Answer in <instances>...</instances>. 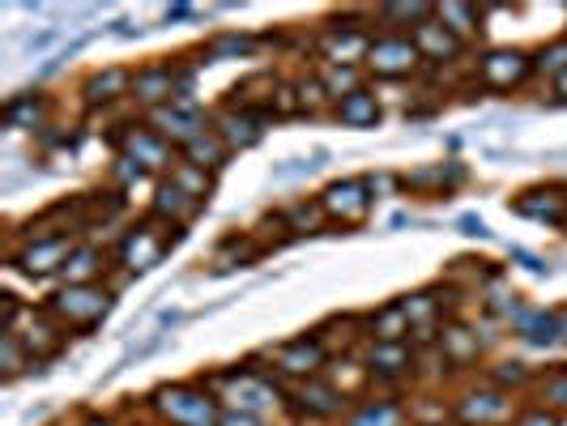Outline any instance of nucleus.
Returning <instances> with one entry per match:
<instances>
[{"label": "nucleus", "mask_w": 567, "mask_h": 426, "mask_svg": "<svg viewBox=\"0 0 567 426\" xmlns=\"http://www.w3.org/2000/svg\"><path fill=\"white\" fill-rule=\"evenodd\" d=\"M368 48H371L368 27H359L350 13L338 18L333 27L320 30V56H324V64H363Z\"/></svg>", "instance_id": "obj_13"}, {"label": "nucleus", "mask_w": 567, "mask_h": 426, "mask_svg": "<svg viewBox=\"0 0 567 426\" xmlns=\"http://www.w3.org/2000/svg\"><path fill=\"white\" fill-rule=\"evenodd\" d=\"M559 329H564V341H567V303L559 308Z\"/></svg>", "instance_id": "obj_55"}, {"label": "nucleus", "mask_w": 567, "mask_h": 426, "mask_svg": "<svg viewBox=\"0 0 567 426\" xmlns=\"http://www.w3.org/2000/svg\"><path fill=\"white\" fill-rule=\"evenodd\" d=\"M320 82H324V90H329L333 103H338L346 94L363 90V69H359V64H320Z\"/></svg>", "instance_id": "obj_36"}, {"label": "nucleus", "mask_w": 567, "mask_h": 426, "mask_svg": "<svg viewBox=\"0 0 567 426\" xmlns=\"http://www.w3.org/2000/svg\"><path fill=\"white\" fill-rule=\"evenodd\" d=\"M27 371H34L27 345L18 341V333H9V337H4V384H13V380L27 375Z\"/></svg>", "instance_id": "obj_41"}, {"label": "nucleus", "mask_w": 567, "mask_h": 426, "mask_svg": "<svg viewBox=\"0 0 567 426\" xmlns=\"http://www.w3.org/2000/svg\"><path fill=\"white\" fill-rule=\"evenodd\" d=\"M453 418L461 426H504L512 418V393L495 388V384L470 388V393L456 397Z\"/></svg>", "instance_id": "obj_12"}, {"label": "nucleus", "mask_w": 567, "mask_h": 426, "mask_svg": "<svg viewBox=\"0 0 567 426\" xmlns=\"http://www.w3.org/2000/svg\"><path fill=\"white\" fill-rule=\"evenodd\" d=\"M256 48H260V39H256V34H239V30H227V34H214V39L200 48V56H209V64H223V60L252 56Z\"/></svg>", "instance_id": "obj_33"}, {"label": "nucleus", "mask_w": 567, "mask_h": 426, "mask_svg": "<svg viewBox=\"0 0 567 426\" xmlns=\"http://www.w3.org/2000/svg\"><path fill=\"white\" fill-rule=\"evenodd\" d=\"M410 39H414V48L423 52L426 64H449V60H461V52H465V43H461V39H456L453 30L444 27L440 18L423 22Z\"/></svg>", "instance_id": "obj_23"}, {"label": "nucleus", "mask_w": 567, "mask_h": 426, "mask_svg": "<svg viewBox=\"0 0 567 426\" xmlns=\"http://www.w3.org/2000/svg\"><path fill=\"white\" fill-rule=\"evenodd\" d=\"M265 359L274 363L278 375L286 380H299V384H308V380H320L324 367H329V350L320 345L316 333H303V337H290L282 345H269L265 350Z\"/></svg>", "instance_id": "obj_6"}, {"label": "nucleus", "mask_w": 567, "mask_h": 426, "mask_svg": "<svg viewBox=\"0 0 567 426\" xmlns=\"http://www.w3.org/2000/svg\"><path fill=\"white\" fill-rule=\"evenodd\" d=\"M465 179H470L465 163L449 158V163H431V167L405 170V175H401V193H414V197H453Z\"/></svg>", "instance_id": "obj_16"}, {"label": "nucleus", "mask_w": 567, "mask_h": 426, "mask_svg": "<svg viewBox=\"0 0 567 426\" xmlns=\"http://www.w3.org/2000/svg\"><path fill=\"white\" fill-rule=\"evenodd\" d=\"M107 269H112V264H107V252H103V248H94V243H78L73 256L64 260V269H60V285L99 282Z\"/></svg>", "instance_id": "obj_27"}, {"label": "nucleus", "mask_w": 567, "mask_h": 426, "mask_svg": "<svg viewBox=\"0 0 567 426\" xmlns=\"http://www.w3.org/2000/svg\"><path fill=\"white\" fill-rule=\"evenodd\" d=\"M218 426H269L260 414H244V409H223V423Z\"/></svg>", "instance_id": "obj_47"}, {"label": "nucleus", "mask_w": 567, "mask_h": 426, "mask_svg": "<svg viewBox=\"0 0 567 426\" xmlns=\"http://www.w3.org/2000/svg\"><path fill=\"white\" fill-rule=\"evenodd\" d=\"M200 209H205V200L188 197L179 184H171L167 175L154 184V200H150V218H158V222H167V227H193V218H197Z\"/></svg>", "instance_id": "obj_18"}, {"label": "nucleus", "mask_w": 567, "mask_h": 426, "mask_svg": "<svg viewBox=\"0 0 567 426\" xmlns=\"http://www.w3.org/2000/svg\"><path fill=\"white\" fill-rule=\"evenodd\" d=\"M82 239L78 235H48V239H27L18 252L9 256V264L18 269V273H27V278H60V269H64V260L73 256Z\"/></svg>", "instance_id": "obj_8"}, {"label": "nucleus", "mask_w": 567, "mask_h": 426, "mask_svg": "<svg viewBox=\"0 0 567 426\" xmlns=\"http://www.w3.org/2000/svg\"><path fill=\"white\" fill-rule=\"evenodd\" d=\"M209 128H214V133L230 145V154H235V149H252V145L265 137V115L223 107V112L209 115Z\"/></svg>", "instance_id": "obj_19"}, {"label": "nucleus", "mask_w": 567, "mask_h": 426, "mask_svg": "<svg viewBox=\"0 0 567 426\" xmlns=\"http://www.w3.org/2000/svg\"><path fill=\"white\" fill-rule=\"evenodd\" d=\"M512 260H520L529 273H550V264L542 260V256H534V252H525V248H512Z\"/></svg>", "instance_id": "obj_48"}, {"label": "nucleus", "mask_w": 567, "mask_h": 426, "mask_svg": "<svg viewBox=\"0 0 567 426\" xmlns=\"http://www.w3.org/2000/svg\"><path fill=\"white\" fill-rule=\"evenodd\" d=\"M419 367V350L410 341H371L363 354V371L375 384H393L401 375H414Z\"/></svg>", "instance_id": "obj_14"}, {"label": "nucleus", "mask_w": 567, "mask_h": 426, "mask_svg": "<svg viewBox=\"0 0 567 426\" xmlns=\"http://www.w3.org/2000/svg\"><path fill=\"white\" fill-rule=\"evenodd\" d=\"M52 43H56V30H43L39 39H30V43H27V52H30V56H39V52H48Z\"/></svg>", "instance_id": "obj_50"}, {"label": "nucleus", "mask_w": 567, "mask_h": 426, "mask_svg": "<svg viewBox=\"0 0 567 426\" xmlns=\"http://www.w3.org/2000/svg\"><path fill=\"white\" fill-rule=\"evenodd\" d=\"M542 401H546V409H555L559 418L567 414V367L555 371V375H546V384H542Z\"/></svg>", "instance_id": "obj_43"}, {"label": "nucleus", "mask_w": 567, "mask_h": 426, "mask_svg": "<svg viewBox=\"0 0 567 426\" xmlns=\"http://www.w3.org/2000/svg\"><path fill=\"white\" fill-rule=\"evenodd\" d=\"M534 380H538V375L525 367V363H516V359H512V363H499V367L486 375V384H495V388H504V393H520V388H529Z\"/></svg>", "instance_id": "obj_39"}, {"label": "nucleus", "mask_w": 567, "mask_h": 426, "mask_svg": "<svg viewBox=\"0 0 567 426\" xmlns=\"http://www.w3.org/2000/svg\"><path fill=\"white\" fill-rule=\"evenodd\" d=\"M150 124H154V128H158L175 149H184V145L197 142L200 133L209 128V115L200 112L197 103H171V107L150 112Z\"/></svg>", "instance_id": "obj_17"}, {"label": "nucleus", "mask_w": 567, "mask_h": 426, "mask_svg": "<svg viewBox=\"0 0 567 426\" xmlns=\"http://www.w3.org/2000/svg\"><path fill=\"white\" fill-rule=\"evenodd\" d=\"M112 145L124 158H133L145 175H163V170L171 175L175 163H179V158H175V145H171L150 120H145V124H137V120H133V124H120V133L112 137Z\"/></svg>", "instance_id": "obj_4"}, {"label": "nucleus", "mask_w": 567, "mask_h": 426, "mask_svg": "<svg viewBox=\"0 0 567 426\" xmlns=\"http://www.w3.org/2000/svg\"><path fill=\"white\" fill-rule=\"evenodd\" d=\"M508 426H564V418H559L555 409H546V405H529V409H520Z\"/></svg>", "instance_id": "obj_44"}, {"label": "nucleus", "mask_w": 567, "mask_h": 426, "mask_svg": "<svg viewBox=\"0 0 567 426\" xmlns=\"http://www.w3.org/2000/svg\"><path fill=\"white\" fill-rule=\"evenodd\" d=\"M171 184H179L188 197H197V200H209L214 197V170H205V167H193V163H175V170L167 175Z\"/></svg>", "instance_id": "obj_37"}, {"label": "nucleus", "mask_w": 567, "mask_h": 426, "mask_svg": "<svg viewBox=\"0 0 567 426\" xmlns=\"http://www.w3.org/2000/svg\"><path fill=\"white\" fill-rule=\"evenodd\" d=\"M534 73H550V82H555L559 73H567V34L564 39H550L546 48L534 52Z\"/></svg>", "instance_id": "obj_40"}, {"label": "nucleus", "mask_w": 567, "mask_h": 426, "mask_svg": "<svg viewBox=\"0 0 567 426\" xmlns=\"http://www.w3.org/2000/svg\"><path fill=\"white\" fill-rule=\"evenodd\" d=\"M128 90H133V73L128 69H103V73H90L82 82V98L85 107H112L120 98H128Z\"/></svg>", "instance_id": "obj_24"}, {"label": "nucleus", "mask_w": 567, "mask_h": 426, "mask_svg": "<svg viewBox=\"0 0 567 426\" xmlns=\"http://www.w3.org/2000/svg\"><path fill=\"white\" fill-rule=\"evenodd\" d=\"M256 256H260V243H256L252 235H227L218 248H214V269L223 273V269H244V264H252Z\"/></svg>", "instance_id": "obj_34"}, {"label": "nucleus", "mask_w": 567, "mask_h": 426, "mask_svg": "<svg viewBox=\"0 0 567 426\" xmlns=\"http://www.w3.org/2000/svg\"><path fill=\"white\" fill-rule=\"evenodd\" d=\"M274 120H290V115H303V103H299V85L295 82H278V94H274V107H269Z\"/></svg>", "instance_id": "obj_42"}, {"label": "nucleus", "mask_w": 567, "mask_h": 426, "mask_svg": "<svg viewBox=\"0 0 567 426\" xmlns=\"http://www.w3.org/2000/svg\"><path fill=\"white\" fill-rule=\"evenodd\" d=\"M179 85H184V64L179 60H154V64L133 73L128 98L145 112H158V107H171L179 98Z\"/></svg>", "instance_id": "obj_7"}, {"label": "nucleus", "mask_w": 567, "mask_h": 426, "mask_svg": "<svg viewBox=\"0 0 567 426\" xmlns=\"http://www.w3.org/2000/svg\"><path fill=\"white\" fill-rule=\"evenodd\" d=\"M48 115H52V98L43 90H22V94H13L4 103L0 120L13 133H39V128H48Z\"/></svg>", "instance_id": "obj_20"}, {"label": "nucleus", "mask_w": 567, "mask_h": 426, "mask_svg": "<svg viewBox=\"0 0 567 426\" xmlns=\"http://www.w3.org/2000/svg\"><path fill=\"white\" fill-rule=\"evenodd\" d=\"M350 393H341L333 380H308V384H299L295 393H290V409L299 414V418H312V423H329V418H341L346 409H350Z\"/></svg>", "instance_id": "obj_11"}, {"label": "nucleus", "mask_w": 567, "mask_h": 426, "mask_svg": "<svg viewBox=\"0 0 567 426\" xmlns=\"http://www.w3.org/2000/svg\"><path fill=\"white\" fill-rule=\"evenodd\" d=\"M282 218H286L290 239H299V235H320V230L329 227V218H324V209H320V200H316V197L312 200H295Z\"/></svg>", "instance_id": "obj_35"}, {"label": "nucleus", "mask_w": 567, "mask_h": 426, "mask_svg": "<svg viewBox=\"0 0 567 426\" xmlns=\"http://www.w3.org/2000/svg\"><path fill=\"white\" fill-rule=\"evenodd\" d=\"M483 13H486V9H478V4H461V0L435 4V18H440L444 27L453 30L461 43H465V39H478V34H483Z\"/></svg>", "instance_id": "obj_30"}, {"label": "nucleus", "mask_w": 567, "mask_h": 426, "mask_svg": "<svg viewBox=\"0 0 567 426\" xmlns=\"http://www.w3.org/2000/svg\"><path fill=\"white\" fill-rule=\"evenodd\" d=\"M320 209L329 218V227H346V230H359L371 218V193L363 179H333L324 193H320Z\"/></svg>", "instance_id": "obj_9"}, {"label": "nucleus", "mask_w": 567, "mask_h": 426, "mask_svg": "<svg viewBox=\"0 0 567 426\" xmlns=\"http://www.w3.org/2000/svg\"><path fill=\"white\" fill-rule=\"evenodd\" d=\"M333 120L346 124V128H375L384 120V107H380L375 90L363 85V90H354V94H346V98L333 103Z\"/></svg>", "instance_id": "obj_26"}, {"label": "nucleus", "mask_w": 567, "mask_h": 426, "mask_svg": "<svg viewBox=\"0 0 567 426\" xmlns=\"http://www.w3.org/2000/svg\"><path fill=\"white\" fill-rule=\"evenodd\" d=\"M184 18H193V4H175V9H167V22H184Z\"/></svg>", "instance_id": "obj_52"}, {"label": "nucleus", "mask_w": 567, "mask_h": 426, "mask_svg": "<svg viewBox=\"0 0 567 426\" xmlns=\"http://www.w3.org/2000/svg\"><path fill=\"white\" fill-rule=\"evenodd\" d=\"M223 401L205 384H167L150 397V414L158 426H218L223 423Z\"/></svg>", "instance_id": "obj_2"}, {"label": "nucleus", "mask_w": 567, "mask_h": 426, "mask_svg": "<svg viewBox=\"0 0 567 426\" xmlns=\"http://www.w3.org/2000/svg\"><path fill=\"white\" fill-rule=\"evenodd\" d=\"M179 158L184 163H193V167H205V170H223L230 163V145L214 133V128H205L197 142H188L179 149Z\"/></svg>", "instance_id": "obj_29"}, {"label": "nucleus", "mask_w": 567, "mask_h": 426, "mask_svg": "<svg viewBox=\"0 0 567 426\" xmlns=\"http://www.w3.org/2000/svg\"><path fill=\"white\" fill-rule=\"evenodd\" d=\"M299 103H303V115H312V120H320V115H333V94L324 90V82H320V73H308V77H299Z\"/></svg>", "instance_id": "obj_38"}, {"label": "nucleus", "mask_w": 567, "mask_h": 426, "mask_svg": "<svg viewBox=\"0 0 567 426\" xmlns=\"http://www.w3.org/2000/svg\"><path fill=\"white\" fill-rule=\"evenodd\" d=\"M0 308H4V320H0V333L9 337V333H18V320H22V299H18L13 290H4V294H0Z\"/></svg>", "instance_id": "obj_46"}, {"label": "nucleus", "mask_w": 567, "mask_h": 426, "mask_svg": "<svg viewBox=\"0 0 567 426\" xmlns=\"http://www.w3.org/2000/svg\"><path fill=\"white\" fill-rule=\"evenodd\" d=\"M474 73H478V85H483V90L512 94V90H520V85L534 77V56L520 52V48H491V52L474 64Z\"/></svg>", "instance_id": "obj_10"}, {"label": "nucleus", "mask_w": 567, "mask_h": 426, "mask_svg": "<svg viewBox=\"0 0 567 426\" xmlns=\"http://www.w3.org/2000/svg\"><path fill=\"white\" fill-rule=\"evenodd\" d=\"M82 426H115V418H107V414H85Z\"/></svg>", "instance_id": "obj_53"}, {"label": "nucleus", "mask_w": 567, "mask_h": 426, "mask_svg": "<svg viewBox=\"0 0 567 426\" xmlns=\"http://www.w3.org/2000/svg\"><path fill=\"white\" fill-rule=\"evenodd\" d=\"M512 329H516V337L525 341V345H534V350H550V345L564 341L559 312H546V308H525V312L516 315Z\"/></svg>", "instance_id": "obj_25"}, {"label": "nucleus", "mask_w": 567, "mask_h": 426, "mask_svg": "<svg viewBox=\"0 0 567 426\" xmlns=\"http://www.w3.org/2000/svg\"><path fill=\"white\" fill-rule=\"evenodd\" d=\"M423 64H426L423 52L414 48V39H410V34H393V30L371 34V48H368L363 69H368V73H375L380 82H401V77H414Z\"/></svg>", "instance_id": "obj_5"}, {"label": "nucleus", "mask_w": 567, "mask_h": 426, "mask_svg": "<svg viewBox=\"0 0 567 426\" xmlns=\"http://www.w3.org/2000/svg\"><path fill=\"white\" fill-rule=\"evenodd\" d=\"M112 179H115V188L124 193L128 184H137V179H145V170L133 163V158H124V154H115V167H112Z\"/></svg>", "instance_id": "obj_45"}, {"label": "nucleus", "mask_w": 567, "mask_h": 426, "mask_svg": "<svg viewBox=\"0 0 567 426\" xmlns=\"http://www.w3.org/2000/svg\"><path fill=\"white\" fill-rule=\"evenodd\" d=\"M184 235H188L184 227H167V222H158V218H142V222H133V227L120 235V243H115V264L137 278L145 269L163 264V256H167Z\"/></svg>", "instance_id": "obj_3"}, {"label": "nucleus", "mask_w": 567, "mask_h": 426, "mask_svg": "<svg viewBox=\"0 0 567 426\" xmlns=\"http://www.w3.org/2000/svg\"><path fill=\"white\" fill-rule=\"evenodd\" d=\"M375 18L384 27H393V34H414V30L435 18V4H380Z\"/></svg>", "instance_id": "obj_32"}, {"label": "nucleus", "mask_w": 567, "mask_h": 426, "mask_svg": "<svg viewBox=\"0 0 567 426\" xmlns=\"http://www.w3.org/2000/svg\"><path fill=\"white\" fill-rule=\"evenodd\" d=\"M440 354H444L449 367H474L483 359L478 329H470L461 320H444V329H440Z\"/></svg>", "instance_id": "obj_21"}, {"label": "nucleus", "mask_w": 567, "mask_h": 426, "mask_svg": "<svg viewBox=\"0 0 567 426\" xmlns=\"http://www.w3.org/2000/svg\"><path fill=\"white\" fill-rule=\"evenodd\" d=\"M410 320L401 312V303H384L380 312L368 315V341H410Z\"/></svg>", "instance_id": "obj_31"}, {"label": "nucleus", "mask_w": 567, "mask_h": 426, "mask_svg": "<svg viewBox=\"0 0 567 426\" xmlns=\"http://www.w3.org/2000/svg\"><path fill=\"white\" fill-rule=\"evenodd\" d=\"M64 337H69V333H64V329H60V324L48 312H39L27 333H18V341L27 345V354H30V363H34V367L52 363L60 350H64Z\"/></svg>", "instance_id": "obj_22"}, {"label": "nucleus", "mask_w": 567, "mask_h": 426, "mask_svg": "<svg viewBox=\"0 0 567 426\" xmlns=\"http://www.w3.org/2000/svg\"><path fill=\"white\" fill-rule=\"evenodd\" d=\"M410 423V409L398 397H363L350 409V423L346 426H405Z\"/></svg>", "instance_id": "obj_28"}, {"label": "nucleus", "mask_w": 567, "mask_h": 426, "mask_svg": "<svg viewBox=\"0 0 567 426\" xmlns=\"http://www.w3.org/2000/svg\"><path fill=\"white\" fill-rule=\"evenodd\" d=\"M512 214L546 222V227H567V184H538L512 197Z\"/></svg>", "instance_id": "obj_15"}, {"label": "nucleus", "mask_w": 567, "mask_h": 426, "mask_svg": "<svg viewBox=\"0 0 567 426\" xmlns=\"http://www.w3.org/2000/svg\"><path fill=\"white\" fill-rule=\"evenodd\" d=\"M550 103H555V107H567V73H559V77L550 82Z\"/></svg>", "instance_id": "obj_51"}, {"label": "nucleus", "mask_w": 567, "mask_h": 426, "mask_svg": "<svg viewBox=\"0 0 567 426\" xmlns=\"http://www.w3.org/2000/svg\"><path fill=\"white\" fill-rule=\"evenodd\" d=\"M461 235H470V239H486L491 230H486L483 218H474V214H465V218H461Z\"/></svg>", "instance_id": "obj_49"}, {"label": "nucleus", "mask_w": 567, "mask_h": 426, "mask_svg": "<svg viewBox=\"0 0 567 426\" xmlns=\"http://www.w3.org/2000/svg\"><path fill=\"white\" fill-rule=\"evenodd\" d=\"M115 34H124V39H128V34H142V30L133 27V22H115Z\"/></svg>", "instance_id": "obj_54"}, {"label": "nucleus", "mask_w": 567, "mask_h": 426, "mask_svg": "<svg viewBox=\"0 0 567 426\" xmlns=\"http://www.w3.org/2000/svg\"><path fill=\"white\" fill-rule=\"evenodd\" d=\"M112 303H115V285L85 282V285H60V290H52L48 303H43V312L52 315L69 337L73 333L85 337V333H94L112 315Z\"/></svg>", "instance_id": "obj_1"}]
</instances>
